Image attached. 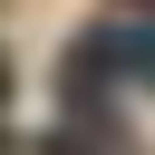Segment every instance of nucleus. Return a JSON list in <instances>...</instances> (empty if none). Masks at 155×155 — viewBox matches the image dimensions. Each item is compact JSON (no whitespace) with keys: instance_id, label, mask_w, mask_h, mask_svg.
<instances>
[{"instance_id":"1","label":"nucleus","mask_w":155,"mask_h":155,"mask_svg":"<svg viewBox=\"0 0 155 155\" xmlns=\"http://www.w3.org/2000/svg\"><path fill=\"white\" fill-rule=\"evenodd\" d=\"M0 155H19V145H10V126H0Z\"/></svg>"},{"instance_id":"2","label":"nucleus","mask_w":155,"mask_h":155,"mask_svg":"<svg viewBox=\"0 0 155 155\" xmlns=\"http://www.w3.org/2000/svg\"><path fill=\"white\" fill-rule=\"evenodd\" d=\"M116 10H155V0H116Z\"/></svg>"},{"instance_id":"3","label":"nucleus","mask_w":155,"mask_h":155,"mask_svg":"<svg viewBox=\"0 0 155 155\" xmlns=\"http://www.w3.org/2000/svg\"><path fill=\"white\" fill-rule=\"evenodd\" d=\"M0 97H10V58H0Z\"/></svg>"}]
</instances>
